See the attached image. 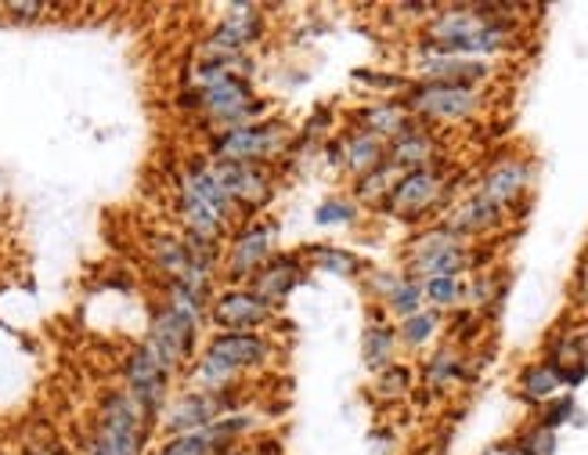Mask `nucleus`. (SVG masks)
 Returning <instances> with one entry per match:
<instances>
[{
  "mask_svg": "<svg viewBox=\"0 0 588 455\" xmlns=\"http://www.w3.org/2000/svg\"><path fill=\"white\" fill-rule=\"evenodd\" d=\"M178 214L184 220L188 236L217 242L228 236V225L235 220V203L220 184L209 156H195L178 178Z\"/></svg>",
  "mask_w": 588,
  "mask_h": 455,
  "instance_id": "1",
  "label": "nucleus"
},
{
  "mask_svg": "<svg viewBox=\"0 0 588 455\" xmlns=\"http://www.w3.org/2000/svg\"><path fill=\"white\" fill-rule=\"evenodd\" d=\"M152 419L141 412L127 391H109L98 408V423L84 455H141Z\"/></svg>",
  "mask_w": 588,
  "mask_h": 455,
  "instance_id": "2",
  "label": "nucleus"
},
{
  "mask_svg": "<svg viewBox=\"0 0 588 455\" xmlns=\"http://www.w3.org/2000/svg\"><path fill=\"white\" fill-rule=\"evenodd\" d=\"M286 148V127L275 120L231 127V131L209 134V159L239 163V167H264Z\"/></svg>",
  "mask_w": 588,
  "mask_h": 455,
  "instance_id": "3",
  "label": "nucleus"
},
{
  "mask_svg": "<svg viewBox=\"0 0 588 455\" xmlns=\"http://www.w3.org/2000/svg\"><path fill=\"white\" fill-rule=\"evenodd\" d=\"M264 37V8L256 4H231L220 26L203 40L199 62H239L256 40Z\"/></svg>",
  "mask_w": 588,
  "mask_h": 455,
  "instance_id": "4",
  "label": "nucleus"
},
{
  "mask_svg": "<svg viewBox=\"0 0 588 455\" xmlns=\"http://www.w3.org/2000/svg\"><path fill=\"white\" fill-rule=\"evenodd\" d=\"M239 405H242V394H235V391H225V394L184 391L181 398L159 416V427L167 438L192 434V430H206V427H214L217 419L239 412Z\"/></svg>",
  "mask_w": 588,
  "mask_h": 455,
  "instance_id": "5",
  "label": "nucleus"
},
{
  "mask_svg": "<svg viewBox=\"0 0 588 455\" xmlns=\"http://www.w3.org/2000/svg\"><path fill=\"white\" fill-rule=\"evenodd\" d=\"M195 340H199V322H192L181 311L167 308V303L156 308L152 325H148V336H145V347L163 361V369L178 372L184 361L192 358Z\"/></svg>",
  "mask_w": 588,
  "mask_h": 455,
  "instance_id": "6",
  "label": "nucleus"
},
{
  "mask_svg": "<svg viewBox=\"0 0 588 455\" xmlns=\"http://www.w3.org/2000/svg\"><path fill=\"white\" fill-rule=\"evenodd\" d=\"M281 228L275 220H256V225H245L239 236L231 239L228 256H225V278L231 286H242L261 272V267L272 261L278 250Z\"/></svg>",
  "mask_w": 588,
  "mask_h": 455,
  "instance_id": "7",
  "label": "nucleus"
},
{
  "mask_svg": "<svg viewBox=\"0 0 588 455\" xmlns=\"http://www.w3.org/2000/svg\"><path fill=\"white\" fill-rule=\"evenodd\" d=\"M170 376L173 372L163 369V361L152 355L145 344L134 347L123 361V383H127L123 391L131 394L148 419L163 416V402H167V394H170Z\"/></svg>",
  "mask_w": 588,
  "mask_h": 455,
  "instance_id": "8",
  "label": "nucleus"
},
{
  "mask_svg": "<svg viewBox=\"0 0 588 455\" xmlns=\"http://www.w3.org/2000/svg\"><path fill=\"white\" fill-rule=\"evenodd\" d=\"M480 105L477 87H458V84H422L408 95L405 109L411 112V120H466Z\"/></svg>",
  "mask_w": 588,
  "mask_h": 455,
  "instance_id": "9",
  "label": "nucleus"
},
{
  "mask_svg": "<svg viewBox=\"0 0 588 455\" xmlns=\"http://www.w3.org/2000/svg\"><path fill=\"white\" fill-rule=\"evenodd\" d=\"M272 303H264L250 286H228L225 294L209 300V319L225 333H256L272 322Z\"/></svg>",
  "mask_w": 588,
  "mask_h": 455,
  "instance_id": "10",
  "label": "nucleus"
},
{
  "mask_svg": "<svg viewBox=\"0 0 588 455\" xmlns=\"http://www.w3.org/2000/svg\"><path fill=\"white\" fill-rule=\"evenodd\" d=\"M444 200V178L437 170H411L394 181L391 195H386V209L401 220H419L427 209H433Z\"/></svg>",
  "mask_w": 588,
  "mask_h": 455,
  "instance_id": "11",
  "label": "nucleus"
},
{
  "mask_svg": "<svg viewBox=\"0 0 588 455\" xmlns=\"http://www.w3.org/2000/svg\"><path fill=\"white\" fill-rule=\"evenodd\" d=\"M214 163V159H209ZM220 184H225V192L231 195L235 209H242V214H256L261 206L272 203V173L267 167H239V163H214Z\"/></svg>",
  "mask_w": 588,
  "mask_h": 455,
  "instance_id": "12",
  "label": "nucleus"
},
{
  "mask_svg": "<svg viewBox=\"0 0 588 455\" xmlns=\"http://www.w3.org/2000/svg\"><path fill=\"white\" fill-rule=\"evenodd\" d=\"M206 355L220 358L231 369H261L272 361V344L264 340L261 333H217L214 340L206 344Z\"/></svg>",
  "mask_w": 588,
  "mask_h": 455,
  "instance_id": "13",
  "label": "nucleus"
},
{
  "mask_svg": "<svg viewBox=\"0 0 588 455\" xmlns=\"http://www.w3.org/2000/svg\"><path fill=\"white\" fill-rule=\"evenodd\" d=\"M300 283H303V261H300V256H292V253H278L250 278V289L264 303H272V308H275V303L286 300Z\"/></svg>",
  "mask_w": 588,
  "mask_h": 455,
  "instance_id": "14",
  "label": "nucleus"
},
{
  "mask_svg": "<svg viewBox=\"0 0 588 455\" xmlns=\"http://www.w3.org/2000/svg\"><path fill=\"white\" fill-rule=\"evenodd\" d=\"M527 181H531V167H527L524 159H502L484 173V181H480L477 192L495 206H505V203L520 200Z\"/></svg>",
  "mask_w": 588,
  "mask_h": 455,
  "instance_id": "15",
  "label": "nucleus"
},
{
  "mask_svg": "<svg viewBox=\"0 0 588 455\" xmlns=\"http://www.w3.org/2000/svg\"><path fill=\"white\" fill-rule=\"evenodd\" d=\"M499 217H502V206H495L491 200H484L480 192H473L463 206H455L452 209V217H448V228L452 236H484V231H491L499 225Z\"/></svg>",
  "mask_w": 588,
  "mask_h": 455,
  "instance_id": "16",
  "label": "nucleus"
},
{
  "mask_svg": "<svg viewBox=\"0 0 588 455\" xmlns=\"http://www.w3.org/2000/svg\"><path fill=\"white\" fill-rule=\"evenodd\" d=\"M433 156H437V145H433V137L416 123L408 134H401V137H397V142H391V152H386V163H391L394 170L411 173V170H427Z\"/></svg>",
  "mask_w": 588,
  "mask_h": 455,
  "instance_id": "17",
  "label": "nucleus"
},
{
  "mask_svg": "<svg viewBox=\"0 0 588 455\" xmlns=\"http://www.w3.org/2000/svg\"><path fill=\"white\" fill-rule=\"evenodd\" d=\"M361 127H364V134L380 137V142L383 137L397 142V137L416 127V120H411V112L405 109V101H380L361 112Z\"/></svg>",
  "mask_w": 588,
  "mask_h": 455,
  "instance_id": "18",
  "label": "nucleus"
},
{
  "mask_svg": "<svg viewBox=\"0 0 588 455\" xmlns=\"http://www.w3.org/2000/svg\"><path fill=\"white\" fill-rule=\"evenodd\" d=\"M339 152H344V167H350L358 173V178H364V173H372L375 167H383L386 163V148L380 137H372V134H350L344 145H339Z\"/></svg>",
  "mask_w": 588,
  "mask_h": 455,
  "instance_id": "19",
  "label": "nucleus"
},
{
  "mask_svg": "<svg viewBox=\"0 0 588 455\" xmlns=\"http://www.w3.org/2000/svg\"><path fill=\"white\" fill-rule=\"evenodd\" d=\"M239 376H242L239 369L225 366V361L214 358V355H203V358L195 361V369H192L195 391H203V394H225V391H235V380H239Z\"/></svg>",
  "mask_w": 588,
  "mask_h": 455,
  "instance_id": "20",
  "label": "nucleus"
},
{
  "mask_svg": "<svg viewBox=\"0 0 588 455\" xmlns=\"http://www.w3.org/2000/svg\"><path fill=\"white\" fill-rule=\"evenodd\" d=\"M524 394L531 402H549L552 394L563 387V372H560V361H538V366L524 369V380H520Z\"/></svg>",
  "mask_w": 588,
  "mask_h": 455,
  "instance_id": "21",
  "label": "nucleus"
},
{
  "mask_svg": "<svg viewBox=\"0 0 588 455\" xmlns=\"http://www.w3.org/2000/svg\"><path fill=\"white\" fill-rule=\"evenodd\" d=\"M394 347H397V333L391 325H369V330H364V340H361L364 366L380 369V372L386 366H394Z\"/></svg>",
  "mask_w": 588,
  "mask_h": 455,
  "instance_id": "22",
  "label": "nucleus"
},
{
  "mask_svg": "<svg viewBox=\"0 0 588 455\" xmlns=\"http://www.w3.org/2000/svg\"><path fill=\"white\" fill-rule=\"evenodd\" d=\"M303 256H308V261H311L322 275L350 278V275L361 272V261H358V256L350 253V250H344V247H311Z\"/></svg>",
  "mask_w": 588,
  "mask_h": 455,
  "instance_id": "23",
  "label": "nucleus"
},
{
  "mask_svg": "<svg viewBox=\"0 0 588 455\" xmlns=\"http://www.w3.org/2000/svg\"><path fill=\"white\" fill-rule=\"evenodd\" d=\"M422 300H427V297H422V283L408 275V278H401V283L394 286V294L386 297V308H391L397 319L405 322V319H411V314L422 311Z\"/></svg>",
  "mask_w": 588,
  "mask_h": 455,
  "instance_id": "24",
  "label": "nucleus"
},
{
  "mask_svg": "<svg viewBox=\"0 0 588 455\" xmlns=\"http://www.w3.org/2000/svg\"><path fill=\"white\" fill-rule=\"evenodd\" d=\"M394 167L391 163H383V167H375L372 173H364V178H358V195L364 203H375V200H386L391 195V189H394Z\"/></svg>",
  "mask_w": 588,
  "mask_h": 455,
  "instance_id": "25",
  "label": "nucleus"
},
{
  "mask_svg": "<svg viewBox=\"0 0 588 455\" xmlns=\"http://www.w3.org/2000/svg\"><path fill=\"white\" fill-rule=\"evenodd\" d=\"M458 376H463V358L452 355V351H441L427 366V383H430V387H437V391L448 387V383L458 380Z\"/></svg>",
  "mask_w": 588,
  "mask_h": 455,
  "instance_id": "26",
  "label": "nucleus"
},
{
  "mask_svg": "<svg viewBox=\"0 0 588 455\" xmlns=\"http://www.w3.org/2000/svg\"><path fill=\"white\" fill-rule=\"evenodd\" d=\"M422 297H427L433 308H452V303H458V297H463V283L458 278H427L422 283Z\"/></svg>",
  "mask_w": 588,
  "mask_h": 455,
  "instance_id": "27",
  "label": "nucleus"
},
{
  "mask_svg": "<svg viewBox=\"0 0 588 455\" xmlns=\"http://www.w3.org/2000/svg\"><path fill=\"white\" fill-rule=\"evenodd\" d=\"M433 330H437V311H419L401 322V340L411 347H422L433 336Z\"/></svg>",
  "mask_w": 588,
  "mask_h": 455,
  "instance_id": "28",
  "label": "nucleus"
},
{
  "mask_svg": "<svg viewBox=\"0 0 588 455\" xmlns=\"http://www.w3.org/2000/svg\"><path fill=\"white\" fill-rule=\"evenodd\" d=\"M355 203H347V200H325L322 206L314 209V220L322 228H336V225H350L355 220Z\"/></svg>",
  "mask_w": 588,
  "mask_h": 455,
  "instance_id": "29",
  "label": "nucleus"
},
{
  "mask_svg": "<svg viewBox=\"0 0 588 455\" xmlns=\"http://www.w3.org/2000/svg\"><path fill=\"white\" fill-rule=\"evenodd\" d=\"M375 387H380L383 398H401V394L411 387V372L405 366H386L380 372V380H375Z\"/></svg>",
  "mask_w": 588,
  "mask_h": 455,
  "instance_id": "30",
  "label": "nucleus"
},
{
  "mask_svg": "<svg viewBox=\"0 0 588 455\" xmlns=\"http://www.w3.org/2000/svg\"><path fill=\"white\" fill-rule=\"evenodd\" d=\"M524 455H552V448H556V438H552V430L545 427H538L531 430V434L524 438Z\"/></svg>",
  "mask_w": 588,
  "mask_h": 455,
  "instance_id": "31",
  "label": "nucleus"
},
{
  "mask_svg": "<svg viewBox=\"0 0 588 455\" xmlns=\"http://www.w3.org/2000/svg\"><path fill=\"white\" fill-rule=\"evenodd\" d=\"M574 412V402L571 398H560V402H552L545 408V419H542V427L545 430H556L560 423H567V416Z\"/></svg>",
  "mask_w": 588,
  "mask_h": 455,
  "instance_id": "32",
  "label": "nucleus"
},
{
  "mask_svg": "<svg viewBox=\"0 0 588 455\" xmlns=\"http://www.w3.org/2000/svg\"><path fill=\"white\" fill-rule=\"evenodd\" d=\"M275 448H281V445H275V441H264V445L256 448V455H275Z\"/></svg>",
  "mask_w": 588,
  "mask_h": 455,
  "instance_id": "33",
  "label": "nucleus"
}]
</instances>
